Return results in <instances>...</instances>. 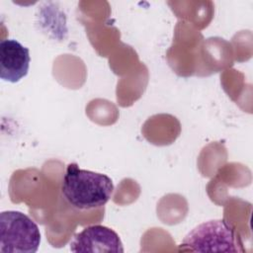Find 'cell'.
Wrapping results in <instances>:
<instances>
[{
	"instance_id": "277c9868",
	"label": "cell",
	"mask_w": 253,
	"mask_h": 253,
	"mask_svg": "<svg viewBox=\"0 0 253 253\" xmlns=\"http://www.w3.org/2000/svg\"><path fill=\"white\" fill-rule=\"evenodd\" d=\"M74 253H123L124 246L118 233L112 228L96 224L83 228L75 234L69 243Z\"/></svg>"
},
{
	"instance_id": "7a4b0ae2",
	"label": "cell",
	"mask_w": 253,
	"mask_h": 253,
	"mask_svg": "<svg viewBox=\"0 0 253 253\" xmlns=\"http://www.w3.org/2000/svg\"><path fill=\"white\" fill-rule=\"evenodd\" d=\"M181 245L193 252H243L234 227L225 219L197 225L185 235Z\"/></svg>"
},
{
	"instance_id": "6da1fadb",
	"label": "cell",
	"mask_w": 253,
	"mask_h": 253,
	"mask_svg": "<svg viewBox=\"0 0 253 253\" xmlns=\"http://www.w3.org/2000/svg\"><path fill=\"white\" fill-rule=\"evenodd\" d=\"M113 193L114 184L109 176L81 169L76 163L67 165L61 194L71 207L80 211L100 208L109 202Z\"/></svg>"
},
{
	"instance_id": "3957f363",
	"label": "cell",
	"mask_w": 253,
	"mask_h": 253,
	"mask_svg": "<svg viewBox=\"0 0 253 253\" xmlns=\"http://www.w3.org/2000/svg\"><path fill=\"white\" fill-rule=\"evenodd\" d=\"M41 244L38 224L19 211L0 213V252L35 253Z\"/></svg>"
},
{
	"instance_id": "5b68a950",
	"label": "cell",
	"mask_w": 253,
	"mask_h": 253,
	"mask_svg": "<svg viewBox=\"0 0 253 253\" xmlns=\"http://www.w3.org/2000/svg\"><path fill=\"white\" fill-rule=\"evenodd\" d=\"M31 62L30 50L16 40L0 42V77L2 80L17 83L27 76Z\"/></svg>"
}]
</instances>
